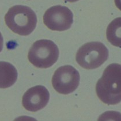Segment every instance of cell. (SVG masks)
<instances>
[{
    "mask_svg": "<svg viewBox=\"0 0 121 121\" xmlns=\"http://www.w3.org/2000/svg\"><path fill=\"white\" fill-rule=\"evenodd\" d=\"M96 92L100 100L108 105L121 102V65L112 64L108 66L97 82Z\"/></svg>",
    "mask_w": 121,
    "mask_h": 121,
    "instance_id": "1",
    "label": "cell"
},
{
    "mask_svg": "<svg viewBox=\"0 0 121 121\" xmlns=\"http://www.w3.org/2000/svg\"><path fill=\"white\" fill-rule=\"evenodd\" d=\"M5 21L13 32L21 36H27L36 28L37 17L28 6L15 5L10 8L5 14Z\"/></svg>",
    "mask_w": 121,
    "mask_h": 121,
    "instance_id": "2",
    "label": "cell"
},
{
    "mask_svg": "<svg viewBox=\"0 0 121 121\" xmlns=\"http://www.w3.org/2000/svg\"><path fill=\"white\" fill-rule=\"evenodd\" d=\"M57 46L50 40L42 39L35 42L29 50V61L38 68H48L57 61L59 57Z\"/></svg>",
    "mask_w": 121,
    "mask_h": 121,
    "instance_id": "3",
    "label": "cell"
},
{
    "mask_svg": "<svg viewBox=\"0 0 121 121\" xmlns=\"http://www.w3.org/2000/svg\"><path fill=\"white\" fill-rule=\"evenodd\" d=\"M108 58V50L101 42L85 43L77 51L76 61L82 68L94 69L100 66Z\"/></svg>",
    "mask_w": 121,
    "mask_h": 121,
    "instance_id": "4",
    "label": "cell"
},
{
    "mask_svg": "<svg viewBox=\"0 0 121 121\" xmlns=\"http://www.w3.org/2000/svg\"><path fill=\"white\" fill-rule=\"evenodd\" d=\"M80 79L79 73L72 66H62L55 72L52 78V85L58 93L68 95L77 88Z\"/></svg>",
    "mask_w": 121,
    "mask_h": 121,
    "instance_id": "5",
    "label": "cell"
},
{
    "mask_svg": "<svg viewBox=\"0 0 121 121\" xmlns=\"http://www.w3.org/2000/svg\"><path fill=\"white\" fill-rule=\"evenodd\" d=\"M43 23L47 28L52 31H66L70 28L73 23V13L66 6H52L44 13Z\"/></svg>",
    "mask_w": 121,
    "mask_h": 121,
    "instance_id": "6",
    "label": "cell"
},
{
    "mask_svg": "<svg viewBox=\"0 0 121 121\" xmlns=\"http://www.w3.org/2000/svg\"><path fill=\"white\" fill-rule=\"evenodd\" d=\"M49 99L48 89L42 85H37L28 89L24 94L22 104L28 111L36 112L45 107Z\"/></svg>",
    "mask_w": 121,
    "mask_h": 121,
    "instance_id": "7",
    "label": "cell"
},
{
    "mask_svg": "<svg viewBox=\"0 0 121 121\" xmlns=\"http://www.w3.org/2000/svg\"><path fill=\"white\" fill-rule=\"evenodd\" d=\"M18 73L13 65L7 62H0V88H9L17 80Z\"/></svg>",
    "mask_w": 121,
    "mask_h": 121,
    "instance_id": "8",
    "label": "cell"
},
{
    "mask_svg": "<svg viewBox=\"0 0 121 121\" xmlns=\"http://www.w3.org/2000/svg\"><path fill=\"white\" fill-rule=\"evenodd\" d=\"M106 36L111 44L121 47V17L116 18L109 24L106 31Z\"/></svg>",
    "mask_w": 121,
    "mask_h": 121,
    "instance_id": "9",
    "label": "cell"
},
{
    "mask_svg": "<svg viewBox=\"0 0 121 121\" xmlns=\"http://www.w3.org/2000/svg\"><path fill=\"white\" fill-rule=\"evenodd\" d=\"M4 46V39L3 36H2V34H1V32H0V52L2 50Z\"/></svg>",
    "mask_w": 121,
    "mask_h": 121,
    "instance_id": "10",
    "label": "cell"
},
{
    "mask_svg": "<svg viewBox=\"0 0 121 121\" xmlns=\"http://www.w3.org/2000/svg\"><path fill=\"white\" fill-rule=\"evenodd\" d=\"M114 2L117 8L121 11V0H114Z\"/></svg>",
    "mask_w": 121,
    "mask_h": 121,
    "instance_id": "11",
    "label": "cell"
},
{
    "mask_svg": "<svg viewBox=\"0 0 121 121\" xmlns=\"http://www.w3.org/2000/svg\"><path fill=\"white\" fill-rule=\"evenodd\" d=\"M64 1H66V2H74L76 1H78V0H64Z\"/></svg>",
    "mask_w": 121,
    "mask_h": 121,
    "instance_id": "12",
    "label": "cell"
}]
</instances>
